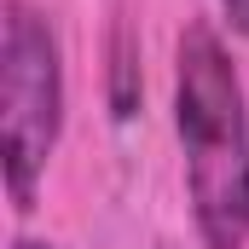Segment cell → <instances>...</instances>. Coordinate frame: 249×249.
<instances>
[{
    "instance_id": "obj_4",
    "label": "cell",
    "mask_w": 249,
    "mask_h": 249,
    "mask_svg": "<svg viewBox=\"0 0 249 249\" xmlns=\"http://www.w3.org/2000/svg\"><path fill=\"white\" fill-rule=\"evenodd\" d=\"M12 249H53V244H35V238H18Z\"/></svg>"
},
{
    "instance_id": "obj_3",
    "label": "cell",
    "mask_w": 249,
    "mask_h": 249,
    "mask_svg": "<svg viewBox=\"0 0 249 249\" xmlns=\"http://www.w3.org/2000/svg\"><path fill=\"white\" fill-rule=\"evenodd\" d=\"M220 12H226V23L249 41V0H220Z\"/></svg>"
},
{
    "instance_id": "obj_1",
    "label": "cell",
    "mask_w": 249,
    "mask_h": 249,
    "mask_svg": "<svg viewBox=\"0 0 249 249\" xmlns=\"http://www.w3.org/2000/svg\"><path fill=\"white\" fill-rule=\"evenodd\" d=\"M174 127L186 157V197L203 249L249 244V110L226 41L186 23L174 58Z\"/></svg>"
},
{
    "instance_id": "obj_2",
    "label": "cell",
    "mask_w": 249,
    "mask_h": 249,
    "mask_svg": "<svg viewBox=\"0 0 249 249\" xmlns=\"http://www.w3.org/2000/svg\"><path fill=\"white\" fill-rule=\"evenodd\" d=\"M0 127H6L12 209L29 214L64 127V58L53 23L23 0H6L0 18Z\"/></svg>"
}]
</instances>
